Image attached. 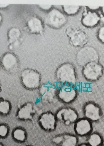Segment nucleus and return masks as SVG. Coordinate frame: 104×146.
<instances>
[{
  "instance_id": "1",
  "label": "nucleus",
  "mask_w": 104,
  "mask_h": 146,
  "mask_svg": "<svg viewBox=\"0 0 104 146\" xmlns=\"http://www.w3.org/2000/svg\"><path fill=\"white\" fill-rule=\"evenodd\" d=\"M56 76L62 85L75 86L77 83L76 69L73 64L69 62L60 65L56 71Z\"/></svg>"
},
{
  "instance_id": "2",
  "label": "nucleus",
  "mask_w": 104,
  "mask_h": 146,
  "mask_svg": "<svg viewBox=\"0 0 104 146\" xmlns=\"http://www.w3.org/2000/svg\"><path fill=\"white\" fill-rule=\"evenodd\" d=\"M21 80L24 87L29 90L39 89L41 85V74L32 69L24 70L21 74Z\"/></svg>"
},
{
  "instance_id": "3",
  "label": "nucleus",
  "mask_w": 104,
  "mask_h": 146,
  "mask_svg": "<svg viewBox=\"0 0 104 146\" xmlns=\"http://www.w3.org/2000/svg\"><path fill=\"white\" fill-rule=\"evenodd\" d=\"M82 74L86 79L91 81H95L103 74V66L99 62H91L83 66Z\"/></svg>"
},
{
  "instance_id": "4",
  "label": "nucleus",
  "mask_w": 104,
  "mask_h": 146,
  "mask_svg": "<svg viewBox=\"0 0 104 146\" xmlns=\"http://www.w3.org/2000/svg\"><path fill=\"white\" fill-rule=\"evenodd\" d=\"M39 89L40 100L44 103H52L58 98L59 89L52 83H44Z\"/></svg>"
},
{
  "instance_id": "5",
  "label": "nucleus",
  "mask_w": 104,
  "mask_h": 146,
  "mask_svg": "<svg viewBox=\"0 0 104 146\" xmlns=\"http://www.w3.org/2000/svg\"><path fill=\"white\" fill-rule=\"evenodd\" d=\"M68 19L64 14L58 9H54L46 15L44 22L46 25L55 29H59L66 23Z\"/></svg>"
},
{
  "instance_id": "6",
  "label": "nucleus",
  "mask_w": 104,
  "mask_h": 146,
  "mask_svg": "<svg viewBox=\"0 0 104 146\" xmlns=\"http://www.w3.org/2000/svg\"><path fill=\"white\" fill-rule=\"evenodd\" d=\"M38 121L40 127L46 132H53L56 129L58 121L55 114L52 111H47L41 113Z\"/></svg>"
},
{
  "instance_id": "7",
  "label": "nucleus",
  "mask_w": 104,
  "mask_h": 146,
  "mask_svg": "<svg viewBox=\"0 0 104 146\" xmlns=\"http://www.w3.org/2000/svg\"><path fill=\"white\" fill-rule=\"evenodd\" d=\"M76 58L78 64L83 67L89 62H98L99 56L96 50L88 46L81 48L78 51Z\"/></svg>"
},
{
  "instance_id": "8",
  "label": "nucleus",
  "mask_w": 104,
  "mask_h": 146,
  "mask_svg": "<svg viewBox=\"0 0 104 146\" xmlns=\"http://www.w3.org/2000/svg\"><path fill=\"white\" fill-rule=\"evenodd\" d=\"M58 121L69 126L76 123L78 119V114L74 109L70 107H63L55 114Z\"/></svg>"
},
{
  "instance_id": "9",
  "label": "nucleus",
  "mask_w": 104,
  "mask_h": 146,
  "mask_svg": "<svg viewBox=\"0 0 104 146\" xmlns=\"http://www.w3.org/2000/svg\"><path fill=\"white\" fill-rule=\"evenodd\" d=\"M84 7L81 22L86 28H94L100 25V13L97 11L89 10L86 6Z\"/></svg>"
},
{
  "instance_id": "10",
  "label": "nucleus",
  "mask_w": 104,
  "mask_h": 146,
  "mask_svg": "<svg viewBox=\"0 0 104 146\" xmlns=\"http://www.w3.org/2000/svg\"><path fill=\"white\" fill-rule=\"evenodd\" d=\"M51 140L56 146H78V142L77 136L70 133L56 135L51 138Z\"/></svg>"
},
{
  "instance_id": "11",
  "label": "nucleus",
  "mask_w": 104,
  "mask_h": 146,
  "mask_svg": "<svg viewBox=\"0 0 104 146\" xmlns=\"http://www.w3.org/2000/svg\"><path fill=\"white\" fill-rule=\"evenodd\" d=\"M77 94V91L75 86L62 85L59 89L58 98L64 103L69 104L75 100Z\"/></svg>"
},
{
  "instance_id": "12",
  "label": "nucleus",
  "mask_w": 104,
  "mask_h": 146,
  "mask_svg": "<svg viewBox=\"0 0 104 146\" xmlns=\"http://www.w3.org/2000/svg\"><path fill=\"white\" fill-rule=\"evenodd\" d=\"M36 110L32 103L28 102L24 104L17 110L16 117L21 121H33Z\"/></svg>"
},
{
  "instance_id": "13",
  "label": "nucleus",
  "mask_w": 104,
  "mask_h": 146,
  "mask_svg": "<svg viewBox=\"0 0 104 146\" xmlns=\"http://www.w3.org/2000/svg\"><path fill=\"white\" fill-rule=\"evenodd\" d=\"M93 129L92 122L85 118H78L74 123V130L78 136L83 137L89 135Z\"/></svg>"
},
{
  "instance_id": "14",
  "label": "nucleus",
  "mask_w": 104,
  "mask_h": 146,
  "mask_svg": "<svg viewBox=\"0 0 104 146\" xmlns=\"http://www.w3.org/2000/svg\"><path fill=\"white\" fill-rule=\"evenodd\" d=\"M84 117L91 122H97L102 118L101 111L100 107L92 102L88 103L84 108Z\"/></svg>"
},
{
  "instance_id": "15",
  "label": "nucleus",
  "mask_w": 104,
  "mask_h": 146,
  "mask_svg": "<svg viewBox=\"0 0 104 146\" xmlns=\"http://www.w3.org/2000/svg\"><path fill=\"white\" fill-rule=\"evenodd\" d=\"M1 64L4 69L9 73L15 72L19 67L18 59L12 53L7 52L1 58Z\"/></svg>"
},
{
  "instance_id": "16",
  "label": "nucleus",
  "mask_w": 104,
  "mask_h": 146,
  "mask_svg": "<svg viewBox=\"0 0 104 146\" xmlns=\"http://www.w3.org/2000/svg\"><path fill=\"white\" fill-rule=\"evenodd\" d=\"M89 36L87 33L79 29L70 38V43L76 47H82L88 42Z\"/></svg>"
},
{
  "instance_id": "17",
  "label": "nucleus",
  "mask_w": 104,
  "mask_h": 146,
  "mask_svg": "<svg viewBox=\"0 0 104 146\" xmlns=\"http://www.w3.org/2000/svg\"><path fill=\"white\" fill-rule=\"evenodd\" d=\"M26 29L30 33L42 34L44 32V25L42 21L36 17H32L26 22Z\"/></svg>"
},
{
  "instance_id": "18",
  "label": "nucleus",
  "mask_w": 104,
  "mask_h": 146,
  "mask_svg": "<svg viewBox=\"0 0 104 146\" xmlns=\"http://www.w3.org/2000/svg\"><path fill=\"white\" fill-rule=\"evenodd\" d=\"M8 41L9 44V49H12L13 47L20 44L21 33L19 29L13 28L9 30L8 33Z\"/></svg>"
},
{
  "instance_id": "19",
  "label": "nucleus",
  "mask_w": 104,
  "mask_h": 146,
  "mask_svg": "<svg viewBox=\"0 0 104 146\" xmlns=\"http://www.w3.org/2000/svg\"><path fill=\"white\" fill-rule=\"evenodd\" d=\"M13 139L19 143H23L28 139V133L26 130L22 127H16L13 130L11 134Z\"/></svg>"
},
{
  "instance_id": "20",
  "label": "nucleus",
  "mask_w": 104,
  "mask_h": 146,
  "mask_svg": "<svg viewBox=\"0 0 104 146\" xmlns=\"http://www.w3.org/2000/svg\"><path fill=\"white\" fill-rule=\"evenodd\" d=\"M103 139L101 135L97 133H93L89 135L87 143L90 146H101Z\"/></svg>"
},
{
  "instance_id": "21",
  "label": "nucleus",
  "mask_w": 104,
  "mask_h": 146,
  "mask_svg": "<svg viewBox=\"0 0 104 146\" xmlns=\"http://www.w3.org/2000/svg\"><path fill=\"white\" fill-rule=\"evenodd\" d=\"M12 106L9 101L1 99L0 101V113L4 116H7L10 114Z\"/></svg>"
},
{
  "instance_id": "22",
  "label": "nucleus",
  "mask_w": 104,
  "mask_h": 146,
  "mask_svg": "<svg viewBox=\"0 0 104 146\" xmlns=\"http://www.w3.org/2000/svg\"><path fill=\"white\" fill-rule=\"evenodd\" d=\"M62 7L64 12L69 15H76L81 9V6H79L63 5Z\"/></svg>"
},
{
  "instance_id": "23",
  "label": "nucleus",
  "mask_w": 104,
  "mask_h": 146,
  "mask_svg": "<svg viewBox=\"0 0 104 146\" xmlns=\"http://www.w3.org/2000/svg\"><path fill=\"white\" fill-rule=\"evenodd\" d=\"M10 129L9 126L4 123L0 124V137L1 139H5L9 134Z\"/></svg>"
},
{
  "instance_id": "24",
  "label": "nucleus",
  "mask_w": 104,
  "mask_h": 146,
  "mask_svg": "<svg viewBox=\"0 0 104 146\" xmlns=\"http://www.w3.org/2000/svg\"><path fill=\"white\" fill-rule=\"evenodd\" d=\"M79 29L72 26L68 27L66 30L65 33L67 36L70 38Z\"/></svg>"
},
{
  "instance_id": "25",
  "label": "nucleus",
  "mask_w": 104,
  "mask_h": 146,
  "mask_svg": "<svg viewBox=\"0 0 104 146\" xmlns=\"http://www.w3.org/2000/svg\"><path fill=\"white\" fill-rule=\"evenodd\" d=\"M97 36L99 40L104 44V25L99 28L97 32Z\"/></svg>"
},
{
  "instance_id": "26",
  "label": "nucleus",
  "mask_w": 104,
  "mask_h": 146,
  "mask_svg": "<svg viewBox=\"0 0 104 146\" xmlns=\"http://www.w3.org/2000/svg\"><path fill=\"white\" fill-rule=\"evenodd\" d=\"M39 6L41 9L44 10H49L52 7V5H39Z\"/></svg>"
},
{
  "instance_id": "27",
  "label": "nucleus",
  "mask_w": 104,
  "mask_h": 146,
  "mask_svg": "<svg viewBox=\"0 0 104 146\" xmlns=\"http://www.w3.org/2000/svg\"><path fill=\"white\" fill-rule=\"evenodd\" d=\"M86 7L89 10L93 11H97V10L101 8V7L95 6H86Z\"/></svg>"
},
{
  "instance_id": "28",
  "label": "nucleus",
  "mask_w": 104,
  "mask_h": 146,
  "mask_svg": "<svg viewBox=\"0 0 104 146\" xmlns=\"http://www.w3.org/2000/svg\"><path fill=\"white\" fill-rule=\"evenodd\" d=\"M104 24V15L103 14H100V25Z\"/></svg>"
},
{
  "instance_id": "29",
  "label": "nucleus",
  "mask_w": 104,
  "mask_h": 146,
  "mask_svg": "<svg viewBox=\"0 0 104 146\" xmlns=\"http://www.w3.org/2000/svg\"><path fill=\"white\" fill-rule=\"evenodd\" d=\"M9 5V4H2L1 5V8H6Z\"/></svg>"
},
{
  "instance_id": "30",
  "label": "nucleus",
  "mask_w": 104,
  "mask_h": 146,
  "mask_svg": "<svg viewBox=\"0 0 104 146\" xmlns=\"http://www.w3.org/2000/svg\"><path fill=\"white\" fill-rule=\"evenodd\" d=\"M78 146H90L87 143H83L80 144L79 145H78Z\"/></svg>"
},
{
  "instance_id": "31",
  "label": "nucleus",
  "mask_w": 104,
  "mask_h": 146,
  "mask_svg": "<svg viewBox=\"0 0 104 146\" xmlns=\"http://www.w3.org/2000/svg\"><path fill=\"white\" fill-rule=\"evenodd\" d=\"M101 9L102 14L104 15V7H101Z\"/></svg>"
},
{
  "instance_id": "32",
  "label": "nucleus",
  "mask_w": 104,
  "mask_h": 146,
  "mask_svg": "<svg viewBox=\"0 0 104 146\" xmlns=\"http://www.w3.org/2000/svg\"><path fill=\"white\" fill-rule=\"evenodd\" d=\"M0 146H5L4 145V144H3L1 142V143H0Z\"/></svg>"
},
{
  "instance_id": "33",
  "label": "nucleus",
  "mask_w": 104,
  "mask_h": 146,
  "mask_svg": "<svg viewBox=\"0 0 104 146\" xmlns=\"http://www.w3.org/2000/svg\"><path fill=\"white\" fill-rule=\"evenodd\" d=\"M24 146H34L32 145H30V144H28V145H25Z\"/></svg>"
},
{
  "instance_id": "34",
  "label": "nucleus",
  "mask_w": 104,
  "mask_h": 146,
  "mask_svg": "<svg viewBox=\"0 0 104 146\" xmlns=\"http://www.w3.org/2000/svg\"><path fill=\"white\" fill-rule=\"evenodd\" d=\"M101 146H104V140L103 141V142L102 143V144Z\"/></svg>"
}]
</instances>
